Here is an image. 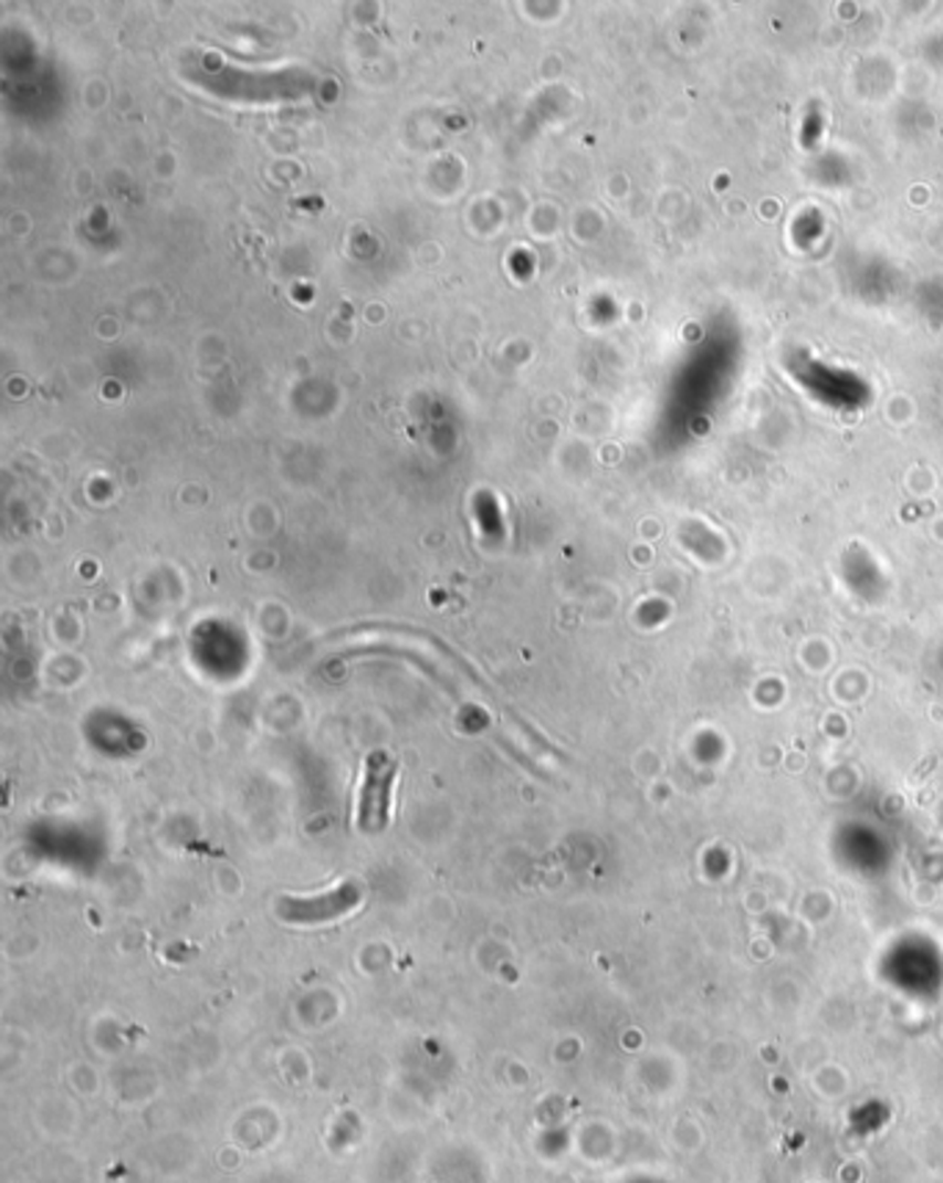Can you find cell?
I'll list each match as a JSON object with an SVG mask.
<instances>
[{
  "instance_id": "6da1fadb",
  "label": "cell",
  "mask_w": 943,
  "mask_h": 1183,
  "mask_svg": "<svg viewBox=\"0 0 943 1183\" xmlns=\"http://www.w3.org/2000/svg\"><path fill=\"white\" fill-rule=\"evenodd\" d=\"M399 761L390 752H371L366 757L360 783V802H357V824L366 833H383L390 821V794H394Z\"/></svg>"
},
{
  "instance_id": "7a4b0ae2",
  "label": "cell",
  "mask_w": 943,
  "mask_h": 1183,
  "mask_svg": "<svg viewBox=\"0 0 943 1183\" xmlns=\"http://www.w3.org/2000/svg\"><path fill=\"white\" fill-rule=\"evenodd\" d=\"M357 888L355 884H340L333 893L316 896V899L307 901H285V915L291 921H305V923H318L329 921V918H338L344 912H349L357 904Z\"/></svg>"
}]
</instances>
